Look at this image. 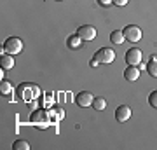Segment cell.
<instances>
[{"label":"cell","instance_id":"9a60e30c","mask_svg":"<svg viewBox=\"0 0 157 150\" xmlns=\"http://www.w3.org/2000/svg\"><path fill=\"white\" fill-rule=\"evenodd\" d=\"M93 106H94V110L96 112H101V110H105L107 108V100L105 98H94V101H93Z\"/></svg>","mask_w":157,"mask_h":150},{"label":"cell","instance_id":"44dd1931","mask_svg":"<svg viewBox=\"0 0 157 150\" xmlns=\"http://www.w3.org/2000/svg\"><path fill=\"white\" fill-rule=\"evenodd\" d=\"M56 2H61V0H56Z\"/></svg>","mask_w":157,"mask_h":150},{"label":"cell","instance_id":"6da1fadb","mask_svg":"<svg viewBox=\"0 0 157 150\" xmlns=\"http://www.w3.org/2000/svg\"><path fill=\"white\" fill-rule=\"evenodd\" d=\"M16 96L21 101H25V103H32V101H35L40 96V87L33 82H23L17 86Z\"/></svg>","mask_w":157,"mask_h":150},{"label":"cell","instance_id":"3957f363","mask_svg":"<svg viewBox=\"0 0 157 150\" xmlns=\"http://www.w3.org/2000/svg\"><path fill=\"white\" fill-rule=\"evenodd\" d=\"M122 33H124V39L128 40V42H133V44L140 42L141 37H143V33H141V28H138L136 25H129V26H126Z\"/></svg>","mask_w":157,"mask_h":150},{"label":"cell","instance_id":"5bb4252c","mask_svg":"<svg viewBox=\"0 0 157 150\" xmlns=\"http://www.w3.org/2000/svg\"><path fill=\"white\" fill-rule=\"evenodd\" d=\"M124 40H126L124 39V33L119 32V30H115V32L110 33V42H112V44H122Z\"/></svg>","mask_w":157,"mask_h":150},{"label":"cell","instance_id":"ba28073f","mask_svg":"<svg viewBox=\"0 0 157 150\" xmlns=\"http://www.w3.org/2000/svg\"><path fill=\"white\" fill-rule=\"evenodd\" d=\"M93 101H94V96L91 94L89 91H82V93H78L75 96V103H77L80 108H87V106L93 105Z\"/></svg>","mask_w":157,"mask_h":150},{"label":"cell","instance_id":"e0dca14e","mask_svg":"<svg viewBox=\"0 0 157 150\" xmlns=\"http://www.w3.org/2000/svg\"><path fill=\"white\" fill-rule=\"evenodd\" d=\"M0 93H2V94H11V93H12V84L9 82V80H2Z\"/></svg>","mask_w":157,"mask_h":150},{"label":"cell","instance_id":"8992f818","mask_svg":"<svg viewBox=\"0 0 157 150\" xmlns=\"http://www.w3.org/2000/svg\"><path fill=\"white\" fill-rule=\"evenodd\" d=\"M141 61H143V52H141L138 47H133V49H129L128 52H126V63H128V65L138 67V65H141Z\"/></svg>","mask_w":157,"mask_h":150},{"label":"cell","instance_id":"ac0fdd59","mask_svg":"<svg viewBox=\"0 0 157 150\" xmlns=\"http://www.w3.org/2000/svg\"><path fill=\"white\" fill-rule=\"evenodd\" d=\"M148 103H150L152 108H157V91H152L150 96H148Z\"/></svg>","mask_w":157,"mask_h":150},{"label":"cell","instance_id":"5b68a950","mask_svg":"<svg viewBox=\"0 0 157 150\" xmlns=\"http://www.w3.org/2000/svg\"><path fill=\"white\" fill-rule=\"evenodd\" d=\"M94 58L98 60V63H101V65H110V63L115 60V52H113L110 47H101V49L94 54Z\"/></svg>","mask_w":157,"mask_h":150},{"label":"cell","instance_id":"9c48e42d","mask_svg":"<svg viewBox=\"0 0 157 150\" xmlns=\"http://www.w3.org/2000/svg\"><path fill=\"white\" fill-rule=\"evenodd\" d=\"M131 108H129L128 105H121L117 106V110H115V119H117L119 122H126V121H129V117H131Z\"/></svg>","mask_w":157,"mask_h":150},{"label":"cell","instance_id":"8fae6325","mask_svg":"<svg viewBox=\"0 0 157 150\" xmlns=\"http://www.w3.org/2000/svg\"><path fill=\"white\" fill-rule=\"evenodd\" d=\"M0 67L4 68V70H11L12 67H14V58H12V54H2V60H0Z\"/></svg>","mask_w":157,"mask_h":150},{"label":"cell","instance_id":"2e32d148","mask_svg":"<svg viewBox=\"0 0 157 150\" xmlns=\"http://www.w3.org/2000/svg\"><path fill=\"white\" fill-rule=\"evenodd\" d=\"M12 148L14 150H30V143L25 141V140H17V141H14Z\"/></svg>","mask_w":157,"mask_h":150},{"label":"cell","instance_id":"7a4b0ae2","mask_svg":"<svg viewBox=\"0 0 157 150\" xmlns=\"http://www.w3.org/2000/svg\"><path fill=\"white\" fill-rule=\"evenodd\" d=\"M30 121H32V124H33L35 128L45 129V128L51 124L52 117H51V112H49V110H45V108H37V110L32 112Z\"/></svg>","mask_w":157,"mask_h":150},{"label":"cell","instance_id":"ffe728a7","mask_svg":"<svg viewBox=\"0 0 157 150\" xmlns=\"http://www.w3.org/2000/svg\"><path fill=\"white\" fill-rule=\"evenodd\" d=\"M113 4H115V6H119V7H122V6H126V4H128L129 0H112Z\"/></svg>","mask_w":157,"mask_h":150},{"label":"cell","instance_id":"30bf717a","mask_svg":"<svg viewBox=\"0 0 157 150\" xmlns=\"http://www.w3.org/2000/svg\"><path fill=\"white\" fill-rule=\"evenodd\" d=\"M138 77H140V68L128 65V68L124 70V79L129 80V82H135V80H138Z\"/></svg>","mask_w":157,"mask_h":150},{"label":"cell","instance_id":"4fadbf2b","mask_svg":"<svg viewBox=\"0 0 157 150\" xmlns=\"http://www.w3.org/2000/svg\"><path fill=\"white\" fill-rule=\"evenodd\" d=\"M82 42H84V40L80 39L78 35H70V37H68V40H67V44H68V47H70V49H78V47L82 45Z\"/></svg>","mask_w":157,"mask_h":150},{"label":"cell","instance_id":"277c9868","mask_svg":"<svg viewBox=\"0 0 157 150\" xmlns=\"http://www.w3.org/2000/svg\"><path fill=\"white\" fill-rule=\"evenodd\" d=\"M4 47H6L7 54L16 56L23 51V40L19 39V37H9V39L6 40V45H4Z\"/></svg>","mask_w":157,"mask_h":150},{"label":"cell","instance_id":"d6986e66","mask_svg":"<svg viewBox=\"0 0 157 150\" xmlns=\"http://www.w3.org/2000/svg\"><path fill=\"white\" fill-rule=\"evenodd\" d=\"M98 4H100L101 7H108V6H112L113 2L112 0H98Z\"/></svg>","mask_w":157,"mask_h":150},{"label":"cell","instance_id":"52a82bcc","mask_svg":"<svg viewBox=\"0 0 157 150\" xmlns=\"http://www.w3.org/2000/svg\"><path fill=\"white\" fill-rule=\"evenodd\" d=\"M77 35L84 40V42H91V40L96 39V28L91 26V25H84V26H80L77 30Z\"/></svg>","mask_w":157,"mask_h":150},{"label":"cell","instance_id":"7c38bea8","mask_svg":"<svg viewBox=\"0 0 157 150\" xmlns=\"http://www.w3.org/2000/svg\"><path fill=\"white\" fill-rule=\"evenodd\" d=\"M147 72H148L150 77H155L157 79V58H155V56H152L150 61L147 63Z\"/></svg>","mask_w":157,"mask_h":150}]
</instances>
